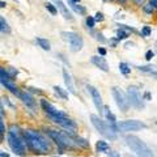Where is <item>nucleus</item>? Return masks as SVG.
I'll return each instance as SVG.
<instances>
[{
    "instance_id": "nucleus-32",
    "label": "nucleus",
    "mask_w": 157,
    "mask_h": 157,
    "mask_svg": "<svg viewBox=\"0 0 157 157\" xmlns=\"http://www.w3.org/2000/svg\"><path fill=\"white\" fill-rule=\"evenodd\" d=\"M93 18H94V21H102V20H104V14L98 12V13H96V17H93Z\"/></svg>"
},
{
    "instance_id": "nucleus-22",
    "label": "nucleus",
    "mask_w": 157,
    "mask_h": 157,
    "mask_svg": "<svg viewBox=\"0 0 157 157\" xmlns=\"http://www.w3.org/2000/svg\"><path fill=\"white\" fill-rule=\"evenodd\" d=\"M119 71L123 73L124 76H128L130 72H131V68H130V66L127 64V63H119Z\"/></svg>"
},
{
    "instance_id": "nucleus-30",
    "label": "nucleus",
    "mask_w": 157,
    "mask_h": 157,
    "mask_svg": "<svg viewBox=\"0 0 157 157\" xmlns=\"http://www.w3.org/2000/svg\"><path fill=\"white\" fill-rule=\"evenodd\" d=\"M153 56H155V52L152 51V50H148V51L145 52V59H147V60H151Z\"/></svg>"
},
{
    "instance_id": "nucleus-28",
    "label": "nucleus",
    "mask_w": 157,
    "mask_h": 157,
    "mask_svg": "<svg viewBox=\"0 0 157 157\" xmlns=\"http://www.w3.org/2000/svg\"><path fill=\"white\" fill-rule=\"evenodd\" d=\"M151 33H152V29L149 26H144L143 28V30H141V34H143L144 37H149L151 36Z\"/></svg>"
},
{
    "instance_id": "nucleus-10",
    "label": "nucleus",
    "mask_w": 157,
    "mask_h": 157,
    "mask_svg": "<svg viewBox=\"0 0 157 157\" xmlns=\"http://www.w3.org/2000/svg\"><path fill=\"white\" fill-rule=\"evenodd\" d=\"M41 106H42V109L46 111V114L50 117V119H51V118H62V117H67L62 110L56 109L55 106L51 105L50 102L46 101V100H41Z\"/></svg>"
},
{
    "instance_id": "nucleus-40",
    "label": "nucleus",
    "mask_w": 157,
    "mask_h": 157,
    "mask_svg": "<svg viewBox=\"0 0 157 157\" xmlns=\"http://www.w3.org/2000/svg\"><path fill=\"white\" fill-rule=\"evenodd\" d=\"M0 7H6V3H3L2 0H0Z\"/></svg>"
},
{
    "instance_id": "nucleus-14",
    "label": "nucleus",
    "mask_w": 157,
    "mask_h": 157,
    "mask_svg": "<svg viewBox=\"0 0 157 157\" xmlns=\"http://www.w3.org/2000/svg\"><path fill=\"white\" fill-rule=\"evenodd\" d=\"M92 63L94 64L96 67H98L101 71L104 72H109V64H107V62L105 60L102 56H92Z\"/></svg>"
},
{
    "instance_id": "nucleus-42",
    "label": "nucleus",
    "mask_w": 157,
    "mask_h": 157,
    "mask_svg": "<svg viewBox=\"0 0 157 157\" xmlns=\"http://www.w3.org/2000/svg\"><path fill=\"white\" fill-rule=\"evenodd\" d=\"M135 2H136L137 4H141V3H143V0H135Z\"/></svg>"
},
{
    "instance_id": "nucleus-41",
    "label": "nucleus",
    "mask_w": 157,
    "mask_h": 157,
    "mask_svg": "<svg viewBox=\"0 0 157 157\" xmlns=\"http://www.w3.org/2000/svg\"><path fill=\"white\" fill-rule=\"evenodd\" d=\"M70 2H72V3H75V4H77L78 2H80V0H70Z\"/></svg>"
},
{
    "instance_id": "nucleus-36",
    "label": "nucleus",
    "mask_w": 157,
    "mask_h": 157,
    "mask_svg": "<svg viewBox=\"0 0 157 157\" xmlns=\"http://www.w3.org/2000/svg\"><path fill=\"white\" fill-rule=\"evenodd\" d=\"M107 157H121V155L118 153V152H110L109 156H107Z\"/></svg>"
},
{
    "instance_id": "nucleus-5",
    "label": "nucleus",
    "mask_w": 157,
    "mask_h": 157,
    "mask_svg": "<svg viewBox=\"0 0 157 157\" xmlns=\"http://www.w3.org/2000/svg\"><path fill=\"white\" fill-rule=\"evenodd\" d=\"M90 121H92V124L96 127V130L100 132V134L102 136H105L107 137V139H115L117 135H115V132L113 131L109 126H107V123H105L104 121L101 119L98 115H94V114H92L90 115Z\"/></svg>"
},
{
    "instance_id": "nucleus-18",
    "label": "nucleus",
    "mask_w": 157,
    "mask_h": 157,
    "mask_svg": "<svg viewBox=\"0 0 157 157\" xmlns=\"http://www.w3.org/2000/svg\"><path fill=\"white\" fill-rule=\"evenodd\" d=\"M18 97L21 98V100L25 102V104L29 106V107H34V100H33V97L29 94V93H26V92H20V94H18Z\"/></svg>"
},
{
    "instance_id": "nucleus-19",
    "label": "nucleus",
    "mask_w": 157,
    "mask_h": 157,
    "mask_svg": "<svg viewBox=\"0 0 157 157\" xmlns=\"http://www.w3.org/2000/svg\"><path fill=\"white\" fill-rule=\"evenodd\" d=\"M96 148L98 152H102V153H106V152L110 151V145L106 143L104 140H98L97 144H96Z\"/></svg>"
},
{
    "instance_id": "nucleus-43",
    "label": "nucleus",
    "mask_w": 157,
    "mask_h": 157,
    "mask_svg": "<svg viewBox=\"0 0 157 157\" xmlns=\"http://www.w3.org/2000/svg\"><path fill=\"white\" fill-rule=\"evenodd\" d=\"M3 135H4V134H2V132H0V141L3 140Z\"/></svg>"
},
{
    "instance_id": "nucleus-7",
    "label": "nucleus",
    "mask_w": 157,
    "mask_h": 157,
    "mask_svg": "<svg viewBox=\"0 0 157 157\" xmlns=\"http://www.w3.org/2000/svg\"><path fill=\"white\" fill-rule=\"evenodd\" d=\"M62 36H63V38H64L66 41H68L72 51H75V52L80 51L82 48V46H84V41H82V38L75 32H63Z\"/></svg>"
},
{
    "instance_id": "nucleus-20",
    "label": "nucleus",
    "mask_w": 157,
    "mask_h": 157,
    "mask_svg": "<svg viewBox=\"0 0 157 157\" xmlns=\"http://www.w3.org/2000/svg\"><path fill=\"white\" fill-rule=\"evenodd\" d=\"M37 42H38V45L43 48V50H47L48 51L51 48L50 42H48L47 39H45V38H37Z\"/></svg>"
},
{
    "instance_id": "nucleus-17",
    "label": "nucleus",
    "mask_w": 157,
    "mask_h": 157,
    "mask_svg": "<svg viewBox=\"0 0 157 157\" xmlns=\"http://www.w3.org/2000/svg\"><path fill=\"white\" fill-rule=\"evenodd\" d=\"M63 77H64V82H66V86L67 89L70 90L72 94H76V90H75V85H73V81H72V77L71 75L68 73L67 70H63Z\"/></svg>"
},
{
    "instance_id": "nucleus-31",
    "label": "nucleus",
    "mask_w": 157,
    "mask_h": 157,
    "mask_svg": "<svg viewBox=\"0 0 157 157\" xmlns=\"http://www.w3.org/2000/svg\"><path fill=\"white\" fill-rule=\"evenodd\" d=\"M127 37H128V34L124 33L123 30H119V32H118V38H119V39H124V38H127Z\"/></svg>"
},
{
    "instance_id": "nucleus-4",
    "label": "nucleus",
    "mask_w": 157,
    "mask_h": 157,
    "mask_svg": "<svg viewBox=\"0 0 157 157\" xmlns=\"http://www.w3.org/2000/svg\"><path fill=\"white\" fill-rule=\"evenodd\" d=\"M47 135L55 141L56 145L62 149H72L76 147V143L73 141L71 136H68L66 132L55 131V130H47Z\"/></svg>"
},
{
    "instance_id": "nucleus-9",
    "label": "nucleus",
    "mask_w": 157,
    "mask_h": 157,
    "mask_svg": "<svg viewBox=\"0 0 157 157\" xmlns=\"http://www.w3.org/2000/svg\"><path fill=\"white\" fill-rule=\"evenodd\" d=\"M111 93H113V97H114L118 107H119L123 113H126L127 110L130 109V104H128V100H127L124 92H122L118 86H113L111 88Z\"/></svg>"
},
{
    "instance_id": "nucleus-38",
    "label": "nucleus",
    "mask_w": 157,
    "mask_h": 157,
    "mask_svg": "<svg viewBox=\"0 0 157 157\" xmlns=\"http://www.w3.org/2000/svg\"><path fill=\"white\" fill-rule=\"evenodd\" d=\"M151 98H152V97H151V93H149V92H147L145 94H144V97H143V100H147V101H149Z\"/></svg>"
},
{
    "instance_id": "nucleus-1",
    "label": "nucleus",
    "mask_w": 157,
    "mask_h": 157,
    "mask_svg": "<svg viewBox=\"0 0 157 157\" xmlns=\"http://www.w3.org/2000/svg\"><path fill=\"white\" fill-rule=\"evenodd\" d=\"M24 143L30 151H33V153L43 155L48 153L51 151V145L47 141V139L43 136L39 131L36 130H25L21 132Z\"/></svg>"
},
{
    "instance_id": "nucleus-21",
    "label": "nucleus",
    "mask_w": 157,
    "mask_h": 157,
    "mask_svg": "<svg viewBox=\"0 0 157 157\" xmlns=\"http://www.w3.org/2000/svg\"><path fill=\"white\" fill-rule=\"evenodd\" d=\"M54 90H55L56 94H58L59 97H62L63 100H68V92L64 90L63 88H60V86H54Z\"/></svg>"
},
{
    "instance_id": "nucleus-29",
    "label": "nucleus",
    "mask_w": 157,
    "mask_h": 157,
    "mask_svg": "<svg viewBox=\"0 0 157 157\" xmlns=\"http://www.w3.org/2000/svg\"><path fill=\"white\" fill-rule=\"evenodd\" d=\"M0 78H11L9 75H8V72L6 71V68L0 67Z\"/></svg>"
},
{
    "instance_id": "nucleus-37",
    "label": "nucleus",
    "mask_w": 157,
    "mask_h": 157,
    "mask_svg": "<svg viewBox=\"0 0 157 157\" xmlns=\"http://www.w3.org/2000/svg\"><path fill=\"white\" fill-rule=\"evenodd\" d=\"M98 54H101V55L104 56V55H106V50L102 48V47H98Z\"/></svg>"
},
{
    "instance_id": "nucleus-24",
    "label": "nucleus",
    "mask_w": 157,
    "mask_h": 157,
    "mask_svg": "<svg viewBox=\"0 0 157 157\" xmlns=\"http://www.w3.org/2000/svg\"><path fill=\"white\" fill-rule=\"evenodd\" d=\"M0 30H2V32H6V30L8 32V30H9L7 21H6V20H4L2 16H0Z\"/></svg>"
},
{
    "instance_id": "nucleus-12",
    "label": "nucleus",
    "mask_w": 157,
    "mask_h": 157,
    "mask_svg": "<svg viewBox=\"0 0 157 157\" xmlns=\"http://www.w3.org/2000/svg\"><path fill=\"white\" fill-rule=\"evenodd\" d=\"M51 121L54 122V123H56L59 126H62L63 128H66L67 131H71L73 132L76 130V123L73 122L72 119H70L68 117H62V118H51Z\"/></svg>"
},
{
    "instance_id": "nucleus-25",
    "label": "nucleus",
    "mask_w": 157,
    "mask_h": 157,
    "mask_svg": "<svg viewBox=\"0 0 157 157\" xmlns=\"http://www.w3.org/2000/svg\"><path fill=\"white\" fill-rule=\"evenodd\" d=\"M76 140H77V141H75L76 145H81V147H84V148H88V147H89V143H88L86 140L81 139V137H76Z\"/></svg>"
},
{
    "instance_id": "nucleus-8",
    "label": "nucleus",
    "mask_w": 157,
    "mask_h": 157,
    "mask_svg": "<svg viewBox=\"0 0 157 157\" xmlns=\"http://www.w3.org/2000/svg\"><path fill=\"white\" fill-rule=\"evenodd\" d=\"M144 128H147V124L140 121H136V119L123 121L118 124V130L122 132H134V131H140Z\"/></svg>"
},
{
    "instance_id": "nucleus-27",
    "label": "nucleus",
    "mask_w": 157,
    "mask_h": 157,
    "mask_svg": "<svg viewBox=\"0 0 157 157\" xmlns=\"http://www.w3.org/2000/svg\"><path fill=\"white\" fill-rule=\"evenodd\" d=\"M94 25H96L94 18H93L92 16H88V17H86V26L92 29V28H94Z\"/></svg>"
},
{
    "instance_id": "nucleus-15",
    "label": "nucleus",
    "mask_w": 157,
    "mask_h": 157,
    "mask_svg": "<svg viewBox=\"0 0 157 157\" xmlns=\"http://www.w3.org/2000/svg\"><path fill=\"white\" fill-rule=\"evenodd\" d=\"M54 3L56 4V7L59 8V11H60V13L63 14V17H64L66 20H70V21H72L73 17H72L71 12L68 11V8L64 6V3H63L62 0H54Z\"/></svg>"
},
{
    "instance_id": "nucleus-33",
    "label": "nucleus",
    "mask_w": 157,
    "mask_h": 157,
    "mask_svg": "<svg viewBox=\"0 0 157 157\" xmlns=\"http://www.w3.org/2000/svg\"><path fill=\"white\" fill-rule=\"evenodd\" d=\"M144 9H145V12L152 13V12H153V9H155V7H152V4L149 3V4H147V7H145Z\"/></svg>"
},
{
    "instance_id": "nucleus-2",
    "label": "nucleus",
    "mask_w": 157,
    "mask_h": 157,
    "mask_svg": "<svg viewBox=\"0 0 157 157\" xmlns=\"http://www.w3.org/2000/svg\"><path fill=\"white\" fill-rule=\"evenodd\" d=\"M8 145L12 149L13 153H16L18 156H24L26 152V145L24 143L21 131L17 126H9V131H8Z\"/></svg>"
},
{
    "instance_id": "nucleus-39",
    "label": "nucleus",
    "mask_w": 157,
    "mask_h": 157,
    "mask_svg": "<svg viewBox=\"0 0 157 157\" xmlns=\"http://www.w3.org/2000/svg\"><path fill=\"white\" fill-rule=\"evenodd\" d=\"M0 157H9V155L8 153H4L3 151H0Z\"/></svg>"
},
{
    "instance_id": "nucleus-13",
    "label": "nucleus",
    "mask_w": 157,
    "mask_h": 157,
    "mask_svg": "<svg viewBox=\"0 0 157 157\" xmlns=\"http://www.w3.org/2000/svg\"><path fill=\"white\" fill-rule=\"evenodd\" d=\"M104 114H105L106 119H107V126H109L114 132H117V131H118V123H117L115 115L113 114L111 110H110L107 106H104Z\"/></svg>"
},
{
    "instance_id": "nucleus-35",
    "label": "nucleus",
    "mask_w": 157,
    "mask_h": 157,
    "mask_svg": "<svg viewBox=\"0 0 157 157\" xmlns=\"http://www.w3.org/2000/svg\"><path fill=\"white\" fill-rule=\"evenodd\" d=\"M139 70L144 72H152V67H139Z\"/></svg>"
},
{
    "instance_id": "nucleus-11",
    "label": "nucleus",
    "mask_w": 157,
    "mask_h": 157,
    "mask_svg": "<svg viewBox=\"0 0 157 157\" xmlns=\"http://www.w3.org/2000/svg\"><path fill=\"white\" fill-rule=\"evenodd\" d=\"M86 88H88V90H89L90 96H92L93 104H94V106L97 107V110L100 111V114H102V113H104V102H102V97L100 94V92L92 85H88Z\"/></svg>"
},
{
    "instance_id": "nucleus-34",
    "label": "nucleus",
    "mask_w": 157,
    "mask_h": 157,
    "mask_svg": "<svg viewBox=\"0 0 157 157\" xmlns=\"http://www.w3.org/2000/svg\"><path fill=\"white\" fill-rule=\"evenodd\" d=\"M0 132H2V134L6 132V127H4V123H3V121H2V117H0Z\"/></svg>"
},
{
    "instance_id": "nucleus-6",
    "label": "nucleus",
    "mask_w": 157,
    "mask_h": 157,
    "mask_svg": "<svg viewBox=\"0 0 157 157\" xmlns=\"http://www.w3.org/2000/svg\"><path fill=\"white\" fill-rule=\"evenodd\" d=\"M127 100H128V104L132 105L136 109H143L145 106L144 105V101H143V96L140 94L139 89H137L136 86H128V89H127Z\"/></svg>"
},
{
    "instance_id": "nucleus-23",
    "label": "nucleus",
    "mask_w": 157,
    "mask_h": 157,
    "mask_svg": "<svg viewBox=\"0 0 157 157\" xmlns=\"http://www.w3.org/2000/svg\"><path fill=\"white\" fill-rule=\"evenodd\" d=\"M70 4H71V7L73 8V11H75V12L80 13V14H84V13H85V8H84V7L76 6V4H75V3H72V2H70Z\"/></svg>"
},
{
    "instance_id": "nucleus-26",
    "label": "nucleus",
    "mask_w": 157,
    "mask_h": 157,
    "mask_svg": "<svg viewBox=\"0 0 157 157\" xmlns=\"http://www.w3.org/2000/svg\"><path fill=\"white\" fill-rule=\"evenodd\" d=\"M45 7H46V9H47V11H48V12H50L51 14H56V13H58V11H56V8H55V7H54V6H52V4H51V3H46V4H45Z\"/></svg>"
},
{
    "instance_id": "nucleus-16",
    "label": "nucleus",
    "mask_w": 157,
    "mask_h": 157,
    "mask_svg": "<svg viewBox=\"0 0 157 157\" xmlns=\"http://www.w3.org/2000/svg\"><path fill=\"white\" fill-rule=\"evenodd\" d=\"M0 82H2V84L6 86L9 92H12L13 94H16V96L18 97L20 90H18V88L13 84V80H12V78H0Z\"/></svg>"
},
{
    "instance_id": "nucleus-3",
    "label": "nucleus",
    "mask_w": 157,
    "mask_h": 157,
    "mask_svg": "<svg viewBox=\"0 0 157 157\" xmlns=\"http://www.w3.org/2000/svg\"><path fill=\"white\" fill-rule=\"evenodd\" d=\"M126 143L137 157H153V152L141 139L134 135L126 136Z\"/></svg>"
}]
</instances>
